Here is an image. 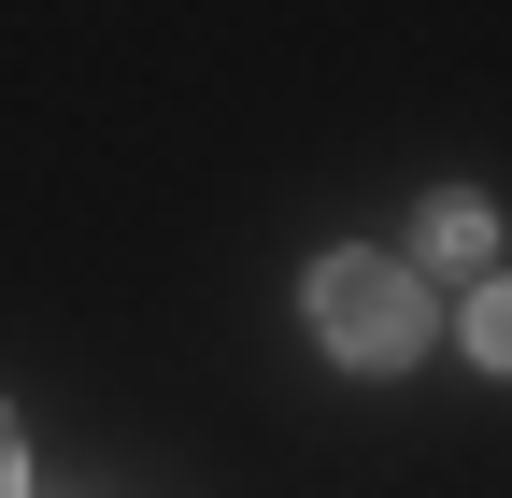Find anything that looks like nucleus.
Segmentation results:
<instances>
[{
	"instance_id": "2",
	"label": "nucleus",
	"mask_w": 512,
	"mask_h": 498,
	"mask_svg": "<svg viewBox=\"0 0 512 498\" xmlns=\"http://www.w3.org/2000/svg\"><path fill=\"white\" fill-rule=\"evenodd\" d=\"M413 257H427V271H484V257H498V214L470 200V185H441V200L413 214Z\"/></svg>"
},
{
	"instance_id": "3",
	"label": "nucleus",
	"mask_w": 512,
	"mask_h": 498,
	"mask_svg": "<svg viewBox=\"0 0 512 498\" xmlns=\"http://www.w3.org/2000/svg\"><path fill=\"white\" fill-rule=\"evenodd\" d=\"M0 498H29V456H15V427H0Z\"/></svg>"
},
{
	"instance_id": "1",
	"label": "nucleus",
	"mask_w": 512,
	"mask_h": 498,
	"mask_svg": "<svg viewBox=\"0 0 512 498\" xmlns=\"http://www.w3.org/2000/svg\"><path fill=\"white\" fill-rule=\"evenodd\" d=\"M313 342H328L342 370H413L427 356V285L399 257H313Z\"/></svg>"
}]
</instances>
